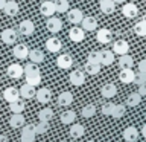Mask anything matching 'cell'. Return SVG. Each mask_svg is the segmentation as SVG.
<instances>
[{
    "mask_svg": "<svg viewBox=\"0 0 146 142\" xmlns=\"http://www.w3.org/2000/svg\"><path fill=\"white\" fill-rule=\"evenodd\" d=\"M113 2H114V3H116V5H117V3H120V5H122V3H125V2H126V0H113Z\"/></svg>",
    "mask_w": 146,
    "mask_h": 142,
    "instance_id": "cell-51",
    "label": "cell"
},
{
    "mask_svg": "<svg viewBox=\"0 0 146 142\" xmlns=\"http://www.w3.org/2000/svg\"><path fill=\"white\" fill-rule=\"evenodd\" d=\"M139 93L143 96V95H146V82H143V84H140L139 86Z\"/></svg>",
    "mask_w": 146,
    "mask_h": 142,
    "instance_id": "cell-47",
    "label": "cell"
},
{
    "mask_svg": "<svg viewBox=\"0 0 146 142\" xmlns=\"http://www.w3.org/2000/svg\"><path fill=\"white\" fill-rule=\"evenodd\" d=\"M81 25H82V29L87 31V32H93V31L98 29V20L91 15H87V17L82 18Z\"/></svg>",
    "mask_w": 146,
    "mask_h": 142,
    "instance_id": "cell-10",
    "label": "cell"
},
{
    "mask_svg": "<svg viewBox=\"0 0 146 142\" xmlns=\"http://www.w3.org/2000/svg\"><path fill=\"white\" fill-rule=\"evenodd\" d=\"M52 118H53V110L50 107H44V109H41L38 112V119H40V121L49 122Z\"/></svg>",
    "mask_w": 146,
    "mask_h": 142,
    "instance_id": "cell-30",
    "label": "cell"
},
{
    "mask_svg": "<svg viewBox=\"0 0 146 142\" xmlns=\"http://www.w3.org/2000/svg\"><path fill=\"white\" fill-rule=\"evenodd\" d=\"M20 98V90L17 87H8L3 92V99H6L8 102H12V101H17Z\"/></svg>",
    "mask_w": 146,
    "mask_h": 142,
    "instance_id": "cell-21",
    "label": "cell"
},
{
    "mask_svg": "<svg viewBox=\"0 0 146 142\" xmlns=\"http://www.w3.org/2000/svg\"><path fill=\"white\" fill-rule=\"evenodd\" d=\"M35 131H36V135H44L46 131H49V122L40 121V122L35 125Z\"/></svg>",
    "mask_w": 146,
    "mask_h": 142,
    "instance_id": "cell-41",
    "label": "cell"
},
{
    "mask_svg": "<svg viewBox=\"0 0 146 142\" xmlns=\"http://www.w3.org/2000/svg\"><path fill=\"white\" fill-rule=\"evenodd\" d=\"M5 5H6V0H0V11H3Z\"/></svg>",
    "mask_w": 146,
    "mask_h": 142,
    "instance_id": "cell-48",
    "label": "cell"
},
{
    "mask_svg": "<svg viewBox=\"0 0 146 142\" xmlns=\"http://www.w3.org/2000/svg\"><path fill=\"white\" fill-rule=\"evenodd\" d=\"M61 48H62V43L56 37H52V38H49L46 41V49L49 52H58V50H61Z\"/></svg>",
    "mask_w": 146,
    "mask_h": 142,
    "instance_id": "cell-24",
    "label": "cell"
},
{
    "mask_svg": "<svg viewBox=\"0 0 146 142\" xmlns=\"http://www.w3.org/2000/svg\"><path fill=\"white\" fill-rule=\"evenodd\" d=\"M125 142H126V141H125Z\"/></svg>",
    "mask_w": 146,
    "mask_h": 142,
    "instance_id": "cell-56",
    "label": "cell"
},
{
    "mask_svg": "<svg viewBox=\"0 0 146 142\" xmlns=\"http://www.w3.org/2000/svg\"><path fill=\"white\" fill-rule=\"evenodd\" d=\"M134 34L139 37H146V23L143 20L134 25Z\"/></svg>",
    "mask_w": 146,
    "mask_h": 142,
    "instance_id": "cell-39",
    "label": "cell"
},
{
    "mask_svg": "<svg viewBox=\"0 0 146 142\" xmlns=\"http://www.w3.org/2000/svg\"><path fill=\"white\" fill-rule=\"evenodd\" d=\"M123 115H125V105L123 104H114V109H113V113H111V116L113 118H122Z\"/></svg>",
    "mask_w": 146,
    "mask_h": 142,
    "instance_id": "cell-40",
    "label": "cell"
},
{
    "mask_svg": "<svg viewBox=\"0 0 146 142\" xmlns=\"http://www.w3.org/2000/svg\"><path fill=\"white\" fill-rule=\"evenodd\" d=\"M100 70V64L99 63H90V61H87L85 64V72L87 73H90V75H98Z\"/></svg>",
    "mask_w": 146,
    "mask_h": 142,
    "instance_id": "cell-36",
    "label": "cell"
},
{
    "mask_svg": "<svg viewBox=\"0 0 146 142\" xmlns=\"http://www.w3.org/2000/svg\"><path fill=\"white\" fill-rule=\"evenodd\" d=\"M134 82L137 86H140V84H143V82H146V73H135V76H134Z\"/></svg>",
    "mask_w": 146,
    "mask_h": 142,
    "instance_id": "cell-44",
    "label": "cell"
},
{
    "mask_svg": "<svg viewBox=\"0 0 146 142\" xmlns=\"http://www.w3.org/2000/svg\"><path fill=\"white\" fill-rule=\"evenodd\" d=\"M134 66V58L131 57V55H120V58H119V67L120 69H132Z\"/></svg>",
    "mask_w": 146,
    "mask_h": 142,
    "instance_id": "cell-27",
    "label": "cell"
},
{
    "mask_svg": "<svg viewBox=\"0 0 146 142\" xmlns=\"http://www.w3.org/2000/svg\"><path fill=\"white\" fill-rule=\"evenodd\" d=\"M76 119V113L73 112V110H66V112L61 113V122L62 124H73Z\"/></svg>",
    "mask_w": 146,
    "mask_h": 142,
    "instance_id": "cell-31",
    "label": "cell"
},
{
    "mask_svg": "<svg viewBox=\"0 0 146 142\" xmlns=\"http://www.w3.org/2000/svg\"><path fill=\"white\" fill-rule=\"evenodd\" d=\"M134 76H135V73L132 69H120V73H119V80H120L123 84H131V82H134Z\"/></svg>",
    "mask_w": 146,
    "mask_h": 142,
    "instance_id": "cell-16",
    "label": "cell"
},
{
    "mask_svg": "<svg viewBox=\"0 0 146 142\" xmlns=\"http://www.w3.org/2000/svg\"><path fill=\"white\" fill-rule=\"evenodd\" d=\"M61 142H68V141H61Z\"/></svg>",
    "mask_w": 146,
    "mask_h": 142,
    "instance_id": "cell-54",
    "label": "cell"
},
{
    "mask_svg": "<svg viewBox=\"0 0 146 142\" xmlns=\"http://www.w3.org/2000/svg\"><path fill=\"white\" fill-rule=\"evenodd\" d=\"M72 102H73V93H72V92L66 90V92H61V93H59V96H58V105H61V107H68Z\"/></svg>",
    "mask_w": 146,
    "mask_h": 142,
    "instance_id": "cell-22",
    "label": "cell"
},
{
    "mask_svg": "<svg viewBox=\"0 0 146 142\" xmlns=\"http://www.w3.org/2000/svg\"><path fill=\"white\" fill-rule=\"evenodd\" d=\"M123 137H125L126 142H135L139 139V130L134 125H129L123 130Z\"/></svg>",
    "mask_w": 146,
    "mask_h": 142,
    "instance_id": "cell-20",
    "label": "cell"
},
{
    "mask_svg": "<svg viewBox=\"0 0 146 142\" xmlns=\"http://www.w3.org/2000/svg\"><path fill=\"white\" fill-rule=\"evenodd\" d=\"M9 110H11L12 113H23V110H25V101H21L18 98L17 101L9 102Z\"/></svg>",
    "mask_w": 146,
    "mask_h": 142,
    "instance_id": "cell-33",
    "label": "cell"
},
{
    "mask_svg": "<svg viewBox=\"0 0 146 142\" xmlns=\"http://www.w3.org/2000/svg\"><path fill=\"white\" fill-rule=\"evenodd\" d=\"M72 64H73V58H72L68 54H61V55L56 58V66H58L59 69L67 70V69L72 67Z\"/></svg>",
    "mask_w": 146,
    "mask_h": 142,
    "instance_id": "cell-14",
    "label": "cell"
},
{
    "mask_svg": "<svg viewBox=\"0 0 146 142\" xmlns=\"http://www.w3.org/2000/svg\"><path fill=\"white\" fill-rule=\"evenodd\" d=\"M68 81H70V84L73 86H82L85 82V73L79 70V69H76V70H73L70 75H68Z\"/></svg>",
    "mask_w": 146,
    "mask_h": 142,
    "instance_id": "cell-8",
    "label": "cell"
},
{
    "mask_svg": "<svg viewBox=\"0 0 146 142\" xmlns=\"http://www.w3.org/2000/svg\"><path fill=\"white\" fill-rule=\"evenodd\" d=\"M26 82L31 86H40L41 82V73L40 72H35V73H27L26 75Z\"/></svg>",
    "mask_w": 146,
    "mask_h": 142,
    "instance_id": "cell-34",
    "label": "cell"
},
{
    "mask_svg": "<svg viewBox=\"0 0 146 142\" xmlns=\"http://www.w3.org/2000/svg\"><path fill=\"white\" fill-rule=\"evenodd\" d=\"M100 93H102L104 98H114L117 93V87L113 84V82H108V84H104L102 89H100Z\"/></svg>",
    "mask_w": 146,
    "mask_h": 142,
    "instance_id": "cell-25",
    "label": "cell"
},
{
    "mask_svg": "<svg viewBox=\"0 0 146 142\" xmlns=\"http://www.w3.org/2000/svg\"><path fill=\"white\" fill-rule=\"evenodd\" d=\"M18 31H20V34L25 35V37L32 35L35 31V25L32 23V20H23L20 25H18Z\"/></svg>",
    "mask_w": 146,
    "mask_h": 142,
    "instance_id": "cell-12",
    "label": "cell"
},
{
    "mask_svg": "<svg viewBox=\"0 0 146 142\" xmlns=\"http://www.w3.org/2000/svg\"><path fill=\"white\" fill-rule=\"evenodd\" d=\"M46 27L49 29V32H52V34H56L62 29V21L61 18L58 17H47V21H46Z\"/></svg>",
    "mask_w": 146,
    "mask_h": 142,
    "instance_id": "cell-3",
    "label": "cell"
},
{
    "mask_svg": "<svg viewBox=\"0 0 146 142\" xmlns=\"http://www.w3.org/2000/svg\"><path fill=\"white\" fill-rule=\"evenodd\" d=\"M141 135H143V137L146 139V124H145L143 127H141Z\"/></svg>",
    "mask_w": 146,
    "mask_h": 142,
    "instance_id": "cell-49",
    "label": "cell"
},
{
    "mask_svg": "<svg viewBox=\"0 0 146 142\" xmlns=\"http://www.w3.org/2000/svg\"><path fill=\"white\" fill-rule=\"evenodd\" d=\"M3 11L8 17H15L18 11H20V6H18V3L15 0H6V5H5Z\"/></svg>",
    "mask_w": 146,
    "mask_h": 142,
    "instance_id": "cell-13",
    "label": "cell"
},
{
    "mask_svg": "<svg viewBox=\"0 0 146 142\" xmlns=\"http://www.w3.org/2000/svg\"><path fill=\"white\" fill-rule=\"evenodd\" d=\"M114 61V52L113 50H100L99 52V63L104 66H111Z\"/></svg>",
    "mask_w": 146,
    "mask_h": 142,
    "instance_id": "cell-19",
    "label": "cell"
},
{
    "mask_svg": "<svg viewBox=\"0 0 146 142\" xmlns=\"http://www.w3.org/2000/svg\"><path fill=\"white\" fill-rule=\"evenodd\" d=\"M25 116H23V113H12L11 119H9V124H11L12 128H20L25 125Z\"/></svg>",
    "mask_w": 146,
    "mask_h": 142,
    "instance_id": "cell-26",
    "label": "cell"
},
{
    "mask_svg": "<svg viewBox=\"0 0 146 142\" xmlns=\"http://www.w3.org/2000/svg\"><path fill=\"white\" fill-rule=\"evenodd\" d=\"M87 61H90V63H99V52H90L88 57H87Z\"/></svg>",
    "mask_w": 146,
    "mask_h": 142,
    "instance_id": "cell-45",
    "label": "cell"
},
{
    "mask_svg": "<svg viewBox=\"0 0 146 142\" xmlns=\"http://www.w3.org/2000/svg\"><path fill=\"white\" fill-rule=\"evenodd\" d=\"M35 137H36L35 125H32V124H26V125H23L21 136H20L21 142H34Z\"/></svg>",
    "mask_w": 146,
    "mask_h": 142,
    "instance_id": "cell-1",
    "label": "cell"
},
{
    "mask_svg": "<svg viewBox=\"0 0 146 142\" xmlns=\"http://www.w3.org/2000/svg\"><path fill=\"white\" fill-rule=\"evenodd\" d=\"M128 50H129V44H128L126 40H117L113 43V52L114 55H125L128 54Z\"/></svg>",
    "mask_w": 146,
    "mask_h": 142,
    "instance_id": "cell-4",
    "label": "cell"
},
{
    "mask_svg": "<svg viewBox=\"0 0 146 142\" xmlns=\"http://www.w3.org/2000/svg\"><path fill=\"white\" fill-rule=\"evenodd\" d=\"M27 58H29L32 63L40 64V63L44 61V52L40 50V49H32V50H29V57Z\"/></svg>",
    "mask_w": 146,
    "mask_h": 142,
    "instance_id": "cell-28",
    "label": "cell"
},
{
    "mask_svg": "<svg viewBox=\"0 0 146 142\" xmlns=\"http://www.w3.org/2000/svg\"><path fill=\"white\" fill-rule=\"evenodd\" d=\"M12 54L17 60H26L27 57H29V48H27L25 43L15 44L14 49H12Z\"/></svg>",
    "mask_w": 146,
    "mask_h": 142,
    "instance_id": "cell-5",
    "label": "cell"
},
{
    "mask_svg": "<svg viewBox=\"0 0 146 142\" xmlns=\"http://www.w3.org/2000/svg\"><path fill=\"white\" fill-rule=\"evenodd\" d=\"M87 142H94V141H87Z\"/></svg>",
    "mask_w": 146,
    "mask_h": 142,
    "instance_id": "cell-53",
    "label": "cell"
},
{
    "mask_svg": "<svg viewBox=\"0 0 146 142\" xmlns=\"http://www.w3.org/2000/svg\"><path fill=\"white\" fill-rule=\"evenodd\" d=\"M55 9L56 12H67L70 6H68V0H55Z\"/></svg>",
    "mask_w": 146,
    "mask_h": 142,
    "instance_id": "cell-35",
    "label": "cell"
},
{
    "mask_svg": "<svg viewBox=\"0 0 146 142\" xmlns=\"http://www.w3.org/2000/svg\"><path fill=\"white\" fill-rule=\"evenodd\" d=\"M0 37H2L3 43L9 44V46L15 44V41H17V32L14 31L12 27H6V29H3L2 34H0Z\"/></svg>",
    "mask_w": 146,
    "mask_h": 142,
    "instance_id": "cell-2",
    "label": "cell"
},
{
    "mask_svg": "<svg viewBox=\"0 0 146 142\" xmlns=\"http://www.w3.org/2000/svg\"><path fill=\"white\" fill-rule=\"evenodd\" d=\"M96 110H98V109H96L94 104H87L85 107L82 109L81 115H82L84 118H91V116H94V115H96Z\"/></svg>",
    "mask_w": 146,
    "mask_h": 142,
    "instance_id": "cell-37",
    "label": "cell"
},
{
    "mask_svg": "<svg viewBox=\"0 0 146 142\" xmlns=\"http://www.w3.org/2000/svg\"><path fill=\"white\" fill-rule=\"evenodd\" d=\"M84 133H85L84 125H81V124H72V127H70V136L72 137L78 139V137H81Z\"/></svg>",
    "mask_w": 146,
    "mask_h": 142,
    "instance_id": "cell-32",
    "label": "cell"
},
{
    "mask_svg": "<svg viewBox=\"0 0 146 142\" xmlns=\"http://www.w3.org/2000/svg\"><path fill=\"white\" fill-rule=\"evenodd\" d=\"M36 96V101L41 104H49L50 99H52V92H50L47 87H41V89L35 93Z\"/></svg>",
    "mask_w": 146,
    "mask_h": 142,
    "instance_id": "cell-11",
    "label": "cell"
},
{
    "mask_svg": "<svg viewBox=\"0 0 146 142\" xmlns=\"http://www.w3.org/2000/svg\"><path fill=\"white\" fill-rule=\"evenodd\" d=\"M6 73L8 76L14 78V80H18L25 75V70H23V66H20L18 63H14V64H9L8 69H6Z\"/></svg>",
    "mask_w": 146,
    "mask_h": 142,
    "instance_id": "cell-6",
    "label": "cell"
},
{
    "mask_svg": "<svg viewBox=\"0 0 146 142\" xmlns=\"http://www.w3.org/2000/svg\"><path fill=\"white\" fill-rule=\"evenodd\" d=\"M82 18H84V14H82L81 9H68L67 11V20L72 23V25H79L82 21Z\"/></svg>",
    "mask_w": 146,
    "mask_h": 142,
    "instance_id": "cell-9",
    "label": "cell"
},
{
    "mask_svg": "<svg viewBox=\"0 0 146 142\" xmlns=\"http://www.w3.org/2000/svg\"><path fill=\"white\" fill-rule=\"evenodd\" d=\"M96 38H98L99 43L108 44L110 41L113 40V32L110 31V29H107V27H102V29L98 31V35H96Z\"/></svg>",
    "mask_w": 146,
    "mask_h": 142,
    "instance_id": "cell-18",
    "label": "cell"
},
{
    "mask_svg": "<svg viewBox=\"0 0 146 142\" xmlns=\"http://www.w3.org/2000/svg\"><path fill=\"white\" fill-rule=\"evenodd\" d=\"M139 72L146 73V58L141 60V61H139Z\"/></svg>",
    "mask_w": 146,
    "mask_h": 142,
    "instance_id": "cell-46",
    "label": "cell"
},
{
    "mask_svg": "<svg viewBox=\"0 0 146 142\" xmlns=\"http://www.w3.org/2000/svg\"><path fill=\"white\" fill-rule=\"evenodd\" d=\"M68 2H70V0H68Z\"/></svg>",
    "mask_w": 146,
    "mask_h": 142,
    "instance_id": "cell-55",
    "label": "cell"
},
{
    "mask_svg": "<svg viewBox=\"0 0 146 142\" xmlns=\"http://www.w3.org/2000/svg\"><path fill=\"white\" fill-rule=\"evenodd\" d=\"M113 109H114V104L113 102H105L102 107H100V112H102L104 115H107V116H111Z\"/></svg>",
    "mask_w": 146,
    "mask_h": 142,
    "instance_id": "cell-43",
    "label": "cell"
},
{
    "mask_svg": "<svg viewBox=\"0 0 146 142\" xmlns=\"http://www.w3.org/2000/svg\"><path fill=\"white\" fill-rule=\"evenodd\" d=\"M68 38H70L73 43H81L82 40L85 38V31L82 27L73 26L70 31H68Z\"/></svg>",
    "mask_w": 146,
    "mask_h": 142,
    "instance_id": "cell-7",
    "label": "cell"
},
{
    "mask_svg": "<svg viewBox=\"0 0 146 142\" xmlns=\"http://www.w3.org/2000/svg\"><path fill=\"white\" fill-rule=\"evenodd\" d=\"M100 11L110 15V14H113L116 11V3L113 0H100Z\"/></svg>",
    "mask_w": 146,
    "mask_h": 142,
    "instance_id": "cell-29",
    "label": "cell"
},
{
    "mask_svg": "<svg viewBox=\"0 0 146 142\" xmlns=\"http://www.w3.org/2000/svg\"><path fill=\"white\" fill-rule=\"evenodd\" d=\"M20 96L21 98H25V99H31V98H34L35 93H36V90H35V87L34 86H31V84H23L20 89Z\"/></svg>",
    "mask_w": 146,
    "mask_h": 142,
    "instance_id": "cell-23",
    "label": "cell"
},
{
    "mask_svg": "<svg viewBox=\"0 0 146 142\" xmlns=\"http://www.w3.org/2000/svg\"><path fill=\"white\" fill-rule=\"evenodd\" d=\"M23 70H25V75H27V73H35V72H40V69H38V64H35V63H27L25 67H23Z\"/></svg>",
    "mask_w": 146,
    "mask_h": 142,
    "instance_id": "cell-42",
    "label": "cell"
},
{
    "mask_svg": "<svg viewBox=\"0 0 146 142\" xmlns=\"http://www.w3.org/2000/svg\"><path fill=\"white\" fill-rule=\"evenodd\" d=\"M40 12L43 14L44 17H52L55 12H56V9H55V3L53 2H49V0H46L40 5Z\"/></svg>",
    "mask_w": 146,
    "mask_h": 142,
    "instance_id": "cell-17",
    "label": "cell"
},
{
    "mask_svg": "<svg viewBox=\"0 0 146 142\" xmlns=\"http://www.w3.org/2000/svg\"><path fill=\"white\" fill-rule=\"evenodd\" d=\"M122 14L126 18H135L139 15V8H137V5H134V3H125L122 8Z\"/></svg>",
    "mask_w": 146,
    "mask_h": 142,
    "instance_id": "cell-15",
    "label": "cell"
},
{
    "mask_svg": "<svg viewBox=\"0 0 146 142\" xmlns=\"http://www.w3.org/2000/svg\"><path fill=\"white\" fill-rule=\"evenodd\" d=\"M0 142H8V139H6V136L0 135Z\"/></svg>",
    "mask_w": 146,
    "mask_h": 142,
    "instance_id": "cell-50",
    "label": "cell"
},
{
    "mask_svg": "<svg viewBox=\"0 0 146 142\" xmlns=\"http://www.w3.org/2000/svg\"><path fill=\"white\" fill-rule=\"evenodd\" d=\"M126 102H128V105H131V107H135V105H139L141 102V95L139 93V92H137V93H131L129 96H128Z\"/></svg>",
    "mask_w": 146,
    "mask_h": 142,
    "instance_id": "cell-38",
    "label": "cell"
},
{
    "mask_svg": "<svg viewBox=\"0 0 146 142\" xmlns=\"http://www.w3.org/2000/svg\"><path fill=\"white\" fill-rule=\"evenodd\" d=\"M141 20H143V21L146 23V14H145V15H143V18H141Z\"/></svg>",
    "mask_w": 146,
    "mask_h": 142,
    "instance_id": "cell-52",
    "label": "cell"
}]
</instances>
